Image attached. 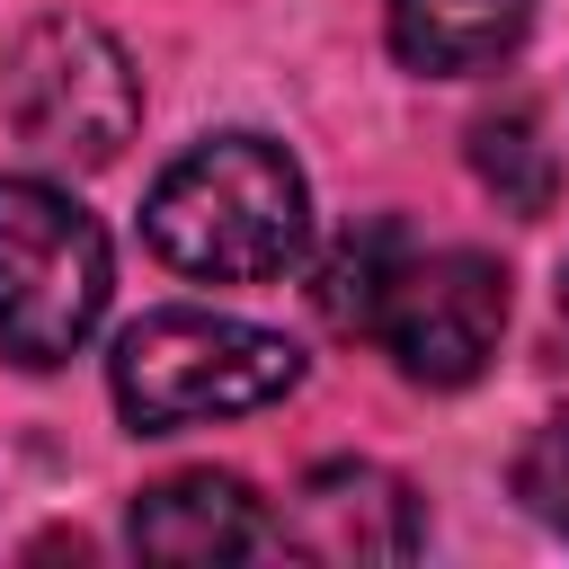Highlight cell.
Returning a JSON list of instances; mask_svg holds the SVG:
<instances>
[{"label":"cell","mask_w":569,"mask_h":569,"mask_svg":"<svg viewBox=\"0 0 569 569\" xmlns=\"http://www.w3.org/2000/svg\"><path fill=\"white\" fill-rule=\"evenodd\" d=\"M133 551L142 560H267L284 551V525L240 471H169L133 498Z\"/></svg>","instance_id":"obj_7"},{"label":"cell","mask_w":569,"mask_h":569,"mask_svg":"<svg viewBox=\"0 0 569 569\" xmlns=\"http://www.w3.org/2000/svg\"><path fill=\"white\" fill-rule=\"evenodd\" d=\"M560 320H569V276H560Z\"/></svg>","instance_id":"obj_12"},{"label":"cell","mask_w":569,"mask_h":569,"mask_svg":"<svg viewBox=\"0 0 569 569\" xmlns=\"http://www.w3.org/2000/svg\"><path fill=\"white\" fill-rule=\"evenodd\" d=\"M507 329V276L480 249H400L365 338L427 391H462Z\"/></svg>","instance_id":"obj_5"},{"label":"cell","mask_w":569,"mask_h":569,"mask_svg":"<svg viewBox=\"0 0 569 569\" xmlns=\"http://www.w3.org/2000/svg\"><path fill=\"white\" fill-rule=\"evenodd\" d=\"M107 293H116V258L98 213H80L36 169L0 178V356L62 365L71 347H89Z\"/></svg>","instance_id":"obj_4"},{"label":"cell","mask_w":569,"mask_h":569,"mask_svg":"<svg viewBox=\"0 0 569 569\" xmlns=\"http://www.w3.org/2000/svg\"><path fill=\"white\" fill-rule=\"evenodd\" d=\"M0 124L36 169H107L142 124V80L107 27L36 18L0 53Z\"/></svg>","instance_id":"obj_3"},{"label":"cell","mask_w":569,"mask_h":569,"mask_svg":"<svg viewBox=\"0 0 569 569\" xmlns=\"http://www.w3.org/2000/svg\"><path fill=\"white\" fill-rule=\"evenodd\" d=\"M391 258H400V231H391V222H365V231H347V240L329 249V267H320V311H329V329H356V338H365Z\"/></svg>","instance_id":"obj_10"},{"label":"cell","mask_w":569,"mask_h":569,"mask_svg":"<svg viewBox=\"0 0 569 569\" xmlns=\"http://www.w3.org/2000/svg\"><path fill=\"white\" fill-rule=\"evenodd\" d=\"M471 160H480V178H489L516 213H542V204H551V151L533 142V116H525V107L480 116V124H471Z\"/></svg>","instance_id":"obj_9"},{"label":"cell","mask_w":569,"mask_h":569,"mask_svg":"<svg viewBox=\"0 0 569 569\" xmlns=\"http://www.w3.org/2000/svg\"><path fill=\"white\" fill-rule=\"evenodd\" d=\"M284 525V551L302 560H329V569H373V560H409L427 516H418V489L382 462H320L302 471L293 507L276 516Z\"/></svg>","instance_id":"obj_6"},{"label":"cell","mask_w":569,"mask_h":569,"mask_svg":"<svg viewBox=\"0 0 569 569\" xmlns=\"http://www.w3.org/2000/svg\"><path fill=\"white\" fill-rule=\"evenodd\" d=\"M516 498L569 542V418H542V427L525 436V453H516Z\"/></svg>","instance_id":"obj_11"},{"label":"cell","mask_w":569,"mask_h":569,"mask_svg":"<svg viewBox=\"0 0 569 569\" xmlns=\"http://www.w3.org/2000/svg\"><path fill=\"white\" fill-rule=\"evenodd\" d=\"M142 231L196 284H276L311 249V187L284 142L213 133L151 178Z\"/></svg>","instance_id":"obj_1"},{"label":"cell","mask_w":569,"mask_h":569,"mask_svg":"<svg viewBox=\"0 0 569 569\" xmlns=\"http://www.w3.org/2000/svg\"><path fill=\"white\" fill-rule=\"evenodd\" d=\"M133 436H178L204 418H249L302 382V347L231 311H142L107 356Z\"/></svg>","instance_id":"obj_2"},{"label":"cell","mask_w":569,"mask_h":569,"mask_svg":"<svg viewBox=\"0 0 569 569\" xmlns=\"http://www.w3.org/2000/svg\"><path fill=\"white\" fill-rule=\"evenodd\" d=\"M533 27V0H391L382 36L409 71L427 80H471L489 62H507Z\"/></svg>","instance_id":"obj_8"}]
</instances>
